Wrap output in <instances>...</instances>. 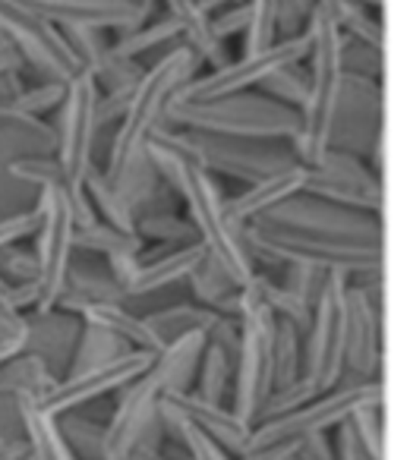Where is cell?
<instances>
[{
  "label": "cell",
  "mask_w": 410,
  "mask_h": 460,
  "mask_svg": "<svg viewBox=\"0 0 410 460\" xmlns=\"http://www.w3.org/2000/svg\"><path fill=\"white\" fill-rule=\"evenodd\" d=\"M303 192L328 199V202L347 205V208L382 215L385 208V186L382 173H376L363 158H353L338 148H328L316 167H307Z\"/></svg>",
  "instance_id": "ffe728a7"
},
{
  "label": "cell",
  "mask_w": 410,
  "mask_h": 460,
  "mask_svg": "<svg viewBox=\"0 0 410 460\" xmlns=\"http://www.w3.org/2000/svg\"><path fill=\"white\" fill-rule=\"evenodd\" d=\"M0 460H26V441L22 445H4L0 441Z\"/></svg>",
  "instance_id": "91938a15"
},
{
  "label": "cell",
  "mask_w": 410,
  "mask_h": 460,
  "mask_svg": "<svg viewBox=\"0 0 410 460\" xmlns=\"http://www.w3.org/2000/svg\"><path fill=\"white\" fill-rule=\"evenodd\" d=\"M316 13V0H278V39L303 35Z\"/></svg>",
  "instance_id": "f907efd6"
},
{
  "label": "cell",
  "mask_w": 410,
  "mask_h": 460,
  "mask_svg": "<svg viewBox=\"0 0 410 460\" xmlns=\"http://www.w3.org/2000/svg\"><path fill=\"white\" fill-rule=\"evenodd\" d=\"M205 334H190L165 350L155 353L148 369L136 376L117 391L114 410L104 426V460H129V454L148 438L161 432V397L167 391H186L192 388L196 378L199 353H202Z\"/></svg>",
  "instance_id": "3957f363"
},
{
  "label": "cell",
  "mask_w": 410,
  "mask_h": 460,
  "mask_svg": "<svg viewBox=\"0 0 410 460\" xmlns=\"http://www.w3.org/2000/svg\"><path fill=\"white\" fill-rule=\"evenodd\" d=\"M316 394H322V391L316 388L313 382H307L303 376L297 378V382H290V385H278V388L269 391V397H265L256 422L272 420V416H281V413H290V410H297V407H303L307 401H313ZM256 422H253V426H256Z\"/></svg>",
  "instance_id": "ee69618b"
},
{
  "label": "cell",
  "mask_w": 410,
  "mask_h": 460,
  "mask_svg": "<svg viewBox=\"0 0 410 460\" xmlns=\"http://www.w3.org/2000/svg\"><path fill=\"white\" fill-rule=\"evenodd\" d=\"M385 403V385L379 382H357V378L341 376V382L334 388L316 394L313 401H307L303 407L290 410V413L272 416L253 426L246 447L256 445H300L303 438L319 432H332L341 422H347V416L360 407H376Z\"/></svg>",
  "instance_id": "ba28073f"
},
{
  "label": "cell",
  "mask_w": 410,
  "mask_h": 460,
  "mask_svg": "<svg viewBox=\"0 0 410 460\" xmlns=\"http://www.w3.org/2000/svg\"><path fill=\"white\" fill-rule=\"evenodd\" d=\"M35 230H39V208L16 211V215L0 217V250H7V246L35 237Z\"/></svg>",
  "instance_id": "816d5d0a"
},
{
  "label": "cell",
  "mask_w": 410,
  "mask_h": 460,
  "mask_svg": "<svg viewBox=\"0 0 410 460\" xmlns=\"http://www.w3.org/2000/svg\"><path fill=\"white\" fill-rule=\"evenodd\" d=\"M382 281L347 284V313H344V376L357 382H379L382 378Z\"/></svg>",
  "instance_id": "ac0fdd59"
},
{
  "label": "cell",
  "mask_w": 410,
  "mask_h": 460,
  "mask_svg": "<svg viewBox=\"0 0 410 460\" xmlns=\"http://www.w3.org/2000/svg\"><path fill=\"white\" fill-rule=\"evenodd\" d=\"M199 66L202 64L196 54L186 45H177L155 58L136 83L133 98L111 133L108 161L102 164L111 183L129 199V205L146 199L158 186L161 177L148 161V142L167 127V108H171L174 95L192 76H199Z\"/></svg>",
  "instance_id": "6da1fadb"
},
{
  "label": "cell",
  "mask_w": 410,
  "mask_h": 460,
  "mask_svg": "<svg viewBox=\"0 0 410 460\" xmlns=\"http://www.w3.org/2000/svg\"><path fill=\"white\" fill-rule=\"evenodd\" d=\"M209 20H212V32L218 35L221 41H227L231 35H244V29H246V0H237V4H231V7L212 13Z\"/></svg>",
  "instance_id": "f5cc1de1"
},
{
  "label": "cell",
  "mask_w": 410,
  "mask_h": 460,
  "mask_svg": "<svg viewBox=\"0 0 410 460\" xmlns=\"http://www.w3.org/2000/svg\"><path fill=\"white\" fill-rule=\"evenodd\" d=\"M244 290V288H240ZM272 344H275V315L244 294L240 313V347L234 359V385L227 407L253 426L272 391Z\"/></svg>",
  "instance_id": "7c38bea8"
},
{
  "label": "cell",
  "mask_w": 410,
  "mask_h": 460,
  "mask_svg": "<svg viewBox=\"0 0 410 460\" xmlns=\"http://www.w3.org/2000/svg\"><path fill=\"white\" fill-rule=\"evenodd\" d=\"M136 234L142 237V243L155 246H186L199 243L196 230L177 211H158V215H139L136 217Z\"/></svg>",
  "instance_id": "74e56055"
},
{
  "label": "cell",
  "mask_w": 410,
  "mask_h": 460,
  "mask_svg": "<svg viewBox=\"0 0 410 460\" xmlns=\"http://www.w3.org/2000/svg\"><path fill=\"white\" fill-rule=\"evenodd\" d=\"M183 45L180 41V26L165 16V20H146L142 26L123 29L117 32V39H111L117 58H129V60H146V58H161L171 48Z\"/></svg>",
  "instance_id": "f1b7e54d"
},
{
  "label": "cell",
  "mask_w": 410,
  "mask_h": 460,
  "mask_svg": "<svg viewBox=\"0 0 410 460\" xmlns=\"http://www.w3.org/2000/svg\"><path fill=\"white\" fill-rule=\"evenodd\" d=\"M316 10H319V13H325L328 20H332L334 26L341 29V32H344V29L351 26V22L357 20L360 13H370V10H357V7H351L347 0H316Z\"/></svg>",
  "instance_id": "11a10c76"
},
{
  "label": "cell",
  "mask_w": 410,
  "mask_h": 460,
  "mask_svg": "<svg viewBox=\"0 0 410 460\" xmlns=\"http://www.w3.org/2000/svg\"><path fill=\"white\" fill-rule=\"evenodd\" d=\"M177 148L212 177H227L237 183H256L263 177L297 164L288 139H250V136L192 133L167 127Z\"/></svg>",
  "instance_id": "52a82bcc"
},
{
  "label": "cell",
  "mask_w": 410,
  "mask_h": 460,
  "mask_svg": "<svg viewBox=\"0 0 410 460\" xmlns=\"http://www.w3.org/2000/svg\"><path fill=\"white\" fill-rule=\"evenodd\" d=\"M83 190L89 196V205L95 211V221H104L111 227L120 230H136V211L129 205V199L111 183V177L104 173L102 164H95L83 180Z\"/></svg>",
  "instance_id": "4dcf8cb0"
},
{
  "label": "cell",
  "mask_w": 410,
  "mask_h": 460,
  "mask_svg": "<svg viewBox=\"0 0 410 460\" xmlns=\"http://www.w3.org/2000/svg\"><path fill=\"white\" fill-rule=\"evenodd\" d=\"M123 350H129L123 341H117L114 334L102 332V328H92V325H83L79 328V338H76V347H73V357H70V372H83V369H92V366H102L108 359L120 357Z\"/></svg>",
  "instance_id": "ab89813d"
},
{
  "label": "cell",
  "mask_w": 410,
  "mask_h": 460,
  "mask_svg": "<svg viewBox=\"0 0 410 460\" xmlns=\"http://www.w3.org/2000/svg\"><path fill=\"white\" fill-rule=\"evenodd\" d=\"M39 269H35V252L29 246H7L0 250V278L7 284H32Z\"/></svg>",
  "instance_id": "681fc988"
},
{
  "label": "cell",
  "mask_w": 410,
  "mask_h": 460,
  "mask_svg": "<svg viewBox=\"0 0 410 460\" xmlns=\"http://www.w3.org/2000/svg\"><path fill=\"white\" fill-rule=\"evenodd\" d=\"M161 426H165L167 438H174L186 454H190V460H234V454H227L218 441L209 438L205 432H199L192 422L161 416Z\"/></svg>",
  "instance_id": "b9f144b4"
},
{
  "label": "cell",
  "mask_w": 410,
  "mask_h": 460,
  "mask_svg": "<svg viewBox=\"0 0 410 460\" xmlns=\"http://www.w3.org/2000/svg\"><path fill=\"white\" fill-rule=\"evenodd\" d=\"M303 183H307V167L290 164V167H284V171L272 173V177L246 183V190L237 192V196H225V208H227V215H231V221L244 227V224H250V221H259V217L275 208V205L288 202L290 196L303 192Z\"/></svg>",
  "instance_id": "484cf974"
},
{
  "label": "cell",
  "mask_w": 410,
  "mask_h": 460,
  "mask_svg": "<svg viewBox=\"0 0 410 460\" xmlns=\"http://www.w3.org/2000/svg\"><path fill=\"white\" fill-rule=\"evenodd\" d=\"M67 313L79 315L83 325L102 328V332L114 334L117 341L129 347V350H148L158 353L161 344L155 338V332L148 328L146 315L129 309L127 303H111V300H85V303H73Z\"/></svg>",
  "instance_id": "d4e9b609"
},
{
  "label": "cell",
  "mask_w": 410,
  "mask_h": 460,
  "mask_svg": "<svg viewBox=\"0 0 410 460\" xmlns=\"http://www.w3.org/2000/svg\"><path fill=\"white\" fill-rule=\"evenodd\" d=\"M307 51H309L307 32L294 35V39H278L275 45L265 48V51L244 54V58L221 64L218 70L192 76L190 83L174 95V102L192 104V102H212V98H221V95H237V92H250V89H256L269 73L281 70V66H288V64H303Z\"/></svg>",
  "instance_id": "2e32d148"
},
{
  "label": "cell",
  "mask_w": 410,
  "mask_h": 460,
  "mask_svg": "<svg viewBox=\"0 0 410 460\" xmlns=\"http://www.w3.org/2000/svg\"><path fill=\"white\" fill-rule=\"evenodd\" d=\"M148 161L158 171V177L177 192L180 205L186 208V221L192 224L196 240L205 246V252L237 281V288H244L256 271V262H253L250 246L244 240V227L234 224L227 215L218 177L192 164L171 139L167 127L148 142Z\"/></svg>",
  "instance_id": "7a4b0ae2"
},
{
  "label": "cell",
  "mask_w": 410,
  "mask_h": 460,
  "mask_svg": "<svg viewBox=\"0 0 410 460\" xmlns=\"http://www.w3.org/2000/svg\"><path fill=\"white\" fill-rule=\"evenodd\" d=\"M76 252L79 256H95V259H111V256H139L146 250L142 237L136 230H120L111 227L104 221H95L89 227L76 230Z\"/></svg>",
  "instance_id": "836d02e7"
},
{
  "label": "cell",
  "mask_w": 410,
  "mask_h": 460,
  "mask_svg": "<svg viewBox=\"0 0 410 460\" xmlns=\"http://www.w3.org/2000/svg\"><path fill=\"white\" fill-rule=\"evenodd\" d=\"M146 322L155 332V338H158L161 350H165L167 344H174V341H180V338L205 334L209 325L215 322V313L192 300H177V303H167V306L146 313Z\"/></svg>",
  "instance_id": "f546056e"
},
{
  "label": "cell",
  "mask_w": 410,
  "mask_h": 460,
  "mask_svg": "<svg viewBox=\"0 0 410 460\" xmlns=\"http://www.w3.org/2000/svg\"><path fill=\"white\" fill-rule=\"evenodd\" d=\"M35 397L22 394L13 388H0V441L4 445H22L26 435H22V407Z\"/></svg>",
  "instance_id": "c3c4849f"
},
{
  "label": "cell",
  "mask_w": 410,
  "mask_h": 460,
  "mask_svg": "<svg viewBox=\"0 0 410 460\" xmlns=\"http://www.w3.org/2000/svg\"><path fill=\"white\" fill-rule=\"evenodd\" d=\"M54 29H104V32H123V29L142 26L152 20L155 0H22Z\"/></svg>",
  "instance_id": "44dd1931"
},
{
  "label": "cell",
  "mask_w": 410,
  "mask_h": 460,
  "mask_svg": "<svg viewBox=\"0 0 410 460\" xmlns=\"http://www.w3.org/2000/svg\"><path fill=\"white\" fill-rule=\"evenodd\" d=\"M60 438L73 451L76 460H104V426L108 420H95L85 413V407L67 410V413L54 416Z\"/></svg>",
  "instance_id": "d6a6232c"
},
{
  "label": "cell",
  "mask_w": 410,
  "mask_h": 460,
  "mask_svg": "<svg viewBox=\"0 0 410 460\" xmlns=\"http://www.w3.org/2000/svg\"><path fill=\"white\" fill-rule=\"evenodd\" d=\"M328 148L363 158L376 173L385 171V85L379 79L344 73Z\"/></svg>",
  "instance_id": "8fae6325"
},
{
  "label": "cell",
  "mask_w": 410,
  "mask_h": 460,
  "mask_svg": "<svg viewBox=\"0 0 410 460\" xmlns=\"http://www.w3.org/2000/svg\"><path fill=\"white\" fill-rule=\"evenodd\" d=\"M278 284L281 288H288L290 294L297 296L300 303H307L309 309L316 306V300H319L322 288H325V271H316V269H307V265H281V269L275 271Z\"/></svg>",
  "instance_id": "bcb514c9"
},
{
  "label": "cell",
  "mask_w": 410,
  "mask_h": 460,
  "mask_svg": "<svg viewBox=\"0 0 410 460\" xmlns=\"http://www.w3.org/2000/svg\"><path fill=\"white\" fill-rule=\"evenodd\" d=\"M10 177L32 186L35 192H41L45 186H67V177L54 155H35V158L13 161V164H10Z\"/></svg>",
  "instance_id": "f6af8a7d"
},
{
  "label": "cell",
  "mask_w": 410,
  "mask_h": 460,
  "mask_svg": "<svg viewBox=\"0 0 410 460\" xmlns=\"http://www.w3.org/2000/svg\"><path fill=\"white\" fill-rule=\"evenodd\" d=\"M332 445H334V460H370L366 457V451L360 447L357 435L351 432V426L347 422H341L338 429H332Z\"/></svg>",
  "instance_id": "db71d44e"
},
{
  "label": "cell",
  "mask_w": 410,
  "mask_h": 460,
  "mask_svg": "<svg viewBox=\"0 0 410 460\" xmlns=\"http://www.w3.org/2000/svg\"><path fill=\"white\" fill-rule=\"evenodd\" d=\"M344 313L347 278L328 275L303 332V378L319 391L334 388L344 376Z\"/></svg>",
  "instance_id": "9a60e30c"
},
{
  "label": "cell",
  "mask_w": 410,
  "mask_h": 460,
  "mask_svg": "<svg viewBox=\"0 0 410 460\" xmlns=\"http://www.w3.org/2000/svg\"><path fill=\"white\" fill-rule=\"evenodd\" d=\"M158 416H171V420L192 422L199 432H205L209 438H215L227 454H234V457L244 451L246 441H250V432H253V426H246V422L240 420L227 403L205 401V397H199L192 388L167 391V394L161 397Z\"/></svg>",
  "instance_id": "603a6c76"
},
{
  "label": "cell",
  "mask_w": 410,
  "mask_h": 460,
  "mask_svg": "<svg viewBox=\"0 0 410 460\" xmlns=\"http://www.w3.org/2000/svg\"><path fill=\"white\" fill-rule=\"evenodd\" d=\"M39 208V230H35V288L39 303L35 309H54L67 290V271L76 256V224L67 202V186H45L35 199Z\"/></svg>",
  "instance_id": "4fadbf2b"
},
{
  "label": "cell",
  "mask_w": 410,
  "mask_h": 460,
  "mask_svg": "<svg viewBox=\"0 0 410 460\" xmlns=\"http://www.w3.org/2000/svg\"><path fill=\"white\" fill-rule=\"evenodd\" d=\"M98 85L89 73H79L67 83L64 102L54 111V158L67 177V186H83L85 173L98 164V139H102V117H98Z\"/></svg>",
  "instance_id": "30bf717a"
},
{
  "label": "cell",
  "mask_w": 410,
  "mask_h": 460,
  "mask_svg": "<svg viewBox=\"0 0 410 460\" xmlns=\"http://www.w3.org/2000/svg\"><path fill=\"white\" fill-rule=\"evenodd\" d=\"M64 92H67L64 83L39 79L35 85H26V89L20 92V98L13 102V108L22 111V114H29V117H41V120H45V114L58 111V104L64 102Z\"/></svg>",
  "instance_id": "7dc6e473"
},
{
  "label": "cell",
  "mask_w": 410,
  "mask_h": 460,
  "mask_svg": "<svg viewBox=\"0 0 410 460\" xmlns=\"http://www.w3.org/2000/svg\"><path fill=\"white\" fill-rule=\"evenodd\" d=\"M0 41H7L20 54L22 66L35 79L70 83L79 76V60L73 58L64 32L45 22L22 0H0Z\"/></svg>",
  "instance_id": "5bb4252c"
},
{
  "label": "cell",
  "mask_w": 410,
  "mask_h": 460,
  "mask_svg": "<svg viewBox=\"0 0 410 460\" xmlns=\"http://www.w3.org/2000/svg\"><path fill=\"white\" fill-rule=\"evenodd\" d=\"M167 7V16L180 26V41L199 58L202 66L218 70L227 64V48L218 35L212 32V20L199 7V0H161Z\"/></svg>",
  "instance_id": "4316f807"
},
{
  "label": "cell",
  "mask_w": 410,
  "mask_h": 460,
  "mask_svg": "<svg viewBox=\"0 0 410 460\" xmlns=\"http://www.w3.org/2000/svg\"><path fill=\"white\" fill-rule=\"evenodd\" d=\"M234 359H237V353L225 350V347L202 344L196 378H192V391H196L199 397H205V401L227 403L231 385H234Z\"/></svg>",
  "instance_id": "1f68e13d"
},
{
  "label": "cell",
  "mask_w": 410,
  "mask_h": 460,
  "mask_svg": "<svg viewBox=\"0 0 410 460\" xmlns=\"http://www.w3.org/2000/svg\"><path fill=\"white\" fill-rule=\"evenodd\" d=\"M167 127L192 133L250 136V139H294L300 129V111H290L259 92H237L212 102H171Z\"/></svg>",
  "instance_id": "8992f818"
},
{
  "label": "cell",
  "mask_w": 410,
  "mask_h": 460,
  "mask_svg": "<svg viewBox=\"0 0 410 460\" xmlns=\"http://www.w3.org/2000/svg\"><path fill=\"white\" fill-rule=\"evenodd\" d=\"M307 41L309 89L307 102L300 108V129L290 139V148H294L297 164L316 167L322 161V155L328 152V133H332L334 108H338L341 83H344V70H341V29L325 13L316 10L307 26Z\"/></svg>",
  "instance_id": "277c9868"
},
{
  "label": "cell",
  "mask_w": 410,
  "mask_h": 460,
  "mask_svg": "<svg viewBox=\"0 0 410 460\" xmlns=\"http://www.w3.org/2000/svg\"><path fill=\"white\" fill-rule=\"evenodd\" d=\"M307 89H309V73H307V60H303V64H288L281 70L269 73L253 92H259V95L272 98V102L284 104L290 111H300L303 102H307Z\"/></svg>",
  "instance_id": "f35d334b"
},
{
  "label": "cell",
  "mask_w": 410,
  "mask_h": 460,
  "mask_svg": "<svg viewBox=\"0 0 410 460\" xmlns=\"http://www.w3.org/2000/svg\"><path fill=\"white\" fill-rule=\"evenodd\" d=\"M35 155H54V129L41 117L0 108V217L35 208L39 192L10 177V164Z\"/></svg>",
  "instance_id": "e0dca14e"
},
{
  "label": "cell",
  "mask_w": 410,
  "mask_h": 460,
  "mask_svg": "<svg viewBox=\"0 0 410 460\" xmlns=\"http://www.w3.org/2000/svg\"><path fill=\"white\" fill-rule=\"evenodd\" d=\"M259 221L272 227L290 230L300 237L316 240H338V243H360V246H385V217L370 211L347 208V205L328 202V199L297 192L288 202L265 211Z\"/></svg>",
  "instance_id": "9c48e42d"
},
{
  "label": "cell",
  "mask_w": 410,
  "mask_h": 460,
  "mask_svg": "<svg viewBox=\"0 0 410 460\" xmlns=\"http://www.w3.org/2000/svg\"><path fill=\"white\" fill-rule=\"evenodd\" d=\"M54 382L58 378L48 372V366L39 357H29V353H20V357L7 359V363L0 366V388L22 391V394L35 397V401L45 397Z\"/></svg>",
  "instance_id": "8d00e7d4"
},
{
  "label": "cell",
  "mask_w": 410,
  "mask_h": 460,
  "mask_svg": "<svg viewBox=\"0 0 410 460\" xmlns=\"http://www.w3.org/2000/svg\"><path fill=\"white\" fill-rule=\"evenodd\" d=\"M7 70H26V66H22L20 54H16L7 41H0V73H7Z\"/></svg>",
  "instance_id": "680465c9"
},
{
  "label": "cell",
  "mask_w": 410,
  "mask_h": 460,
  "mask_svg": "<svg viewBox=\"0 0 410 460\" xmlns=\"http://www.w3.org/2000/svg\"><path fill=\"white\" fill-rule=\"evenodd\" d=\"M155 359V353L148 350H123L120 357L108 359L102 366H92L83 372H70L60 382L51 385L45 397L35 401V407L48 416H60L67 410H79V407H92L95 401L108 394H117L127 382H133L136 376L148 369V363Z\"/></svg>",
  "instance_id": "d6986e66"
},
{
  "label": "cell",
  "mask_w": 410,
  "mask_h": 460,
  "mask_svg": "<svg viewBox=\"0 0 410 460\" xmlns=\"http://www.w3.org/2000/svg\"><path fill=\"white\" fill-rule=\"evenodd\" d=\"M26 73L29 70H7L0 73V108H13V102L20 98V92L26 89Z\"/></svg>",
  "instance_id": "6f0895ef"
},
{
  "label": "cell",
  "mask_w": 410,
  "mask_h": 460,
  "mask_svg": "<svg viewBox=\"0 0 410 460\" xmlns=\"http://www.w3.org/2000/svg\"><path fill=\"white\" fill-rule=\"evenodd\" d=\"M79 328H83L79 315L67 313V309H29V313H22L20 325L22 353L39 357L48 366V372L60 382L67 376V369H70Z\"/></svg>",
  "instance_id": "7402d4cb"
},
{
  "label": "cell",
  "mask_w": 410,
  "mask_h": 460,
  "mask_svg": "<svg viewBox=\"0 0 410 460\" xmlns=\"http://www.w3.org/2000/svg\"><path fill=\"white\" fill-rule=\"evenodd\" d=\"M297 460H334V445H332V435L319 432V435H309L297 445Z\"/></svg>",
  "instance_id": "9f6ffc18"
},
{
  "label": "cell",
  "mask_w": 410,
  "mask_h": 460,
  "mask_svg": "<svg viewBox=\"0 0 410 460\" xmlns=\"http://www.w3.org/2000/svg\"><path fill=\"white\" fill-rule=\"evenodd\" d=\"M278 41V0H246L244 54L265 51Z\"/></svg>",
  "instance_id": "60d3db41"
},
{
  "label": "cell",
  "mask_w": 410,
  "mask_h": 460,
  "mask_svg": "<svg viewBox=\"0 0 410 460\" xmlns=\"http://www.w3.org/2000/svg\"><path fill=\"white\" fill-rule=\"evenodd\" d=\"M244 240L250 246L256 269L265 265L269 271H278L281 265H307V269L344 278L366 275V271H385V246L300 237V234L272 227L265 221L244 224Z\"/></svg>",
  "instance_id": "5b68a950"
},
{
  "label": "cell",
  "mask_w": 410,
  "mask_h": 460,
  "mask_svg": "<svg viewBox=\"0 0 410 460\" xmlns=\"http://www.w3.org/2000/svg\"><path fill=\"white\" fill-rule=\"evenodd\" d=\"M186 288H190L192 303L212 309L215 315L240 319V313H244V290L237 288V281H234L209 252H205L202 262L190 271Z\"/></svg>",
  "instance_id": "83f0119b"
},
{
  "label": "cell",
  "mask_w": 410,
  "mask_h": 460,
  "mask_svg": "<svg viewBox=\"0 0 410 460\" xmlns=\"http://www.w3.org/2000/svg\"><path fill=\"white\" fill-rule=\"evenodd\" d=\"M202 256H205L202 243L174 246V250H161L158 256H139V269H136V275L123 288L127 303L152 300V296L165 294V290L186 284L190 271L202 262Z\"/></svg>",
  "instance_id": "cb8c5ba5"
},
{
  "label": "cell",
  "mask_w": 410,
  "mask_h": 460,
  "mask_svg": "<svg viewBox=\"0 0 410 460\" xmlns=\"http://www.w3.org/2000/svg\"><path fill=\"white\" fill-rule=\"evenodd\" d=\"M303 376V334L294 325L275 319V344H272V388L290 385Z\"/></svg>",
  "instance_id": "d590c367"
},
{
  "label": "cell",
  "mask_w": 410,
  "mask_h": 460,
  "mask_svg": "<svg viewBox=\"0 0 410 460\" xmlns=\"http://www.w3.org/2000/svg\"><path fill=\"white\" fill-rule=\"evenodd\" d=\"M341 70L347 76H363V79H385V48L366 45V41L347 39L341 35Z\"/></svg>",
  "instance_id": "7bdbcfd3"
},
{
  "label": "cell",
  "mask_w": 410,
  "mask_h": 460,
  "mask_svg": "<svg viewBox=\"0 0 410 460\" xmlns=\"http://www.w3.org/2000/svg\"><path fill=\"white\" fill-rule=\"evenodd\" d=\"M22 435H26V460H76L60 438L54 416L41 413L35 401L22 407Z\"/></svg>",
  "instance_id": "e575fe53"
}]
</instances>
